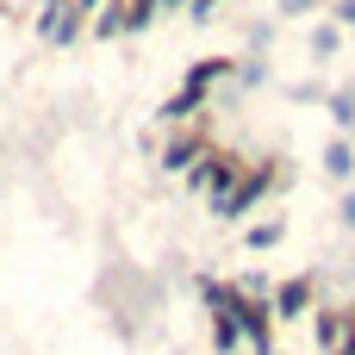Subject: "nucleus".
I'll return each mask as SVG.
<instances>
[{
  "mask_svg": "<svg viewBox=\"0 0 355 355\" xmlns=\"http://www.w3.org/2000/svg\"><path fill=\"white\" fill-rule=\"evenodd\" d=\"M225 75H237V62H225V56L193 62V69H187V81H181V94L162 106V119H168V125H187V119H193V106H200V100H206V94L225 81Z\"/></svg>",
  "mask_w": 355,
  "mask_h": 355,
  "instance_id": "f257e3e1",
  "label": "nucleus"
},
{
  "mask_svg": "<svg viewBox=\"0 0 355 355\" xmlns=\"http://www.w3.org/2000/svg\"><path fill=\"white\" fill-rule=\"evenodd\" d=\"M268 181H275V168H268V162H262V168H250V175H237V181L212 200V212H218V218H243V212L268 193Z\"/></svg>",
  "mask_w": 355,
  "mask_h": 355,
  "instance_id": "f03ea898",
  "label": "nucleus"
},
{
  "mask_svg": "<svg viewBox=\"0 0 355 355\" xmlns=\"http://www.w3.org/2000/svg\"><path fill=\"white\" fill-rule=\"evenodd\" d=\"M312 337H318V349H324V355H349L355 349L349 306H343V312H318V318H312Z\"/></svg>",
  "mask_w": 355,
  "mask_h": 355,
  "instance_id": "7ed1b4c3",
  "label": "nucleus"
},
{
  "mask_svg": "<svg viewBox=\"0 0 355 355\" xmlns=\"http://www.w3.org/2000/svg\"><path fill=\"white\" fill-rule=\"evenodd\" d=\"M37 31H44L50 44H69V37L81 31V6H75V0H44V12H37Z\"/></svg>",
  "mask_w": 355,
  "mask_h": 355,
  "instance_id": "20e7f679",
  "label": "nucleus"
},
{
  "mask_svg": "<svg viewBox=\"0 0 355 355\" xmlns=\"http://www.w3.org/2000/svg\"><path fill=\"white\" fill-rule=\"evenodd\" d=\"M268 306H275V318H306V312H312V275H293V281H281Z\"/></svg>",
  "mask_w": 355,
  "mask_h": 355,
  "instance_id": "39448f33",
  "label": "nucleus"
},
{
  "mask_svg": "<svg viewBox=\"0 0 355 355\" xmlns=\"http://www.w3.org/2000/svg\"><path fill=\"white\" fill-rule=\"evenodd\" d=\"M231 181H237V162H225V156H206V162L193 168V187H206L212 200H218V193H225Z\"/></svg>",
  "mask_w": 355,
  "mask_h": 355,
  "instance_id": "423d86ee",
  "label": "nucleus"
},
{
  "mask_svg": "<svg viewBox=\"0 0 355 355\" xmlns=\"http://www.w3.org/2000/svg\"><path fill=\"white\" fill-rule=\"evenodd\" d=\"M200 162H206V144H200V137H175V144L162 150V168H181V175H193Z\"/></svg>",
  "mask_w": 355,
  "mask_h": 355,
  "instance_id": "0eeeda50",
  "label": "nucleus"
},
{
  "mask_svg": "<svg viewBox=\"0 0 355 355\" xmlns=\"http://www.w3.org/2000/svg\"><path fill=\"white\" fill-rule=\"evenodd\" d=\"M324 175L331 181H355V144L349 137H331L324 144Z\"/></svg>",
  "mask_w": 355,
  "mask_h": 355,
  "instance_id": "6e6552de",
  "label": "nucleus"
},
{
  "mask_svg": "<svg viewBox=\"0 0 355 355\" xmlns=\"http://www.w3.org/2000/svg\"><path fill=\"white\" fill-rule=\"evenodd\" d=\"M324 112H331V125H337V137H349V131H355V94H349V87H337V94H324Z\"/></svg>",
  "mask_w": 355,
  "mask_h": 355,
  "instance_id": "1a4fd4ad",
  "label": "nucleus"
},
{
  "mask_svg": "<svg viewBox=\"0 0 355 355\" xmlns=\"http://www.w3.org/2000/svg\"><path fill=\"white\" fill-rule=\"evenodd\" d=\"M337 50H343V25H337V19H324V25H312V56H318V62H331Z\"/></svg>",
  "mask_w": 355,
  "mask_h": 355,
  "instance_id": "9d476101",
  "label": "nucleus"
},
{
  "mask_svg": "<svg viewBox=\"0 0 355 355\" xmlns=\"http://www.w3.org/2000/svg\"><path fill=\"white\" fill-rule=\"evenodd\" d=\"M243 243H250V250H275V243H281V218H262V225H250V231H243Z\"/></svg>",
  "mask_w": 355,
  "mask_h": 355,
  "instance_id": "9b49d317",
  "label": "nucleus"
},
{
  "mask_svg": "<svg viewBox=\"0 0 355 355\" xmlns=\"http://www.w3.org/2000/svg\"><path fill=\"white\" fill-rule=\"evenodd\" d=\"M262 81H268V69H262L256 56H250V62H237V87H262Z\"/></svg>",
  "mask_w": 355,
  "mask_h": 355,
  "instance_id": "f8f14e48",
  "label": "nucleus"
},
{
  "mask_svg": "<svg viewBox=\"0 0 355 355\" xmlns=\"http://www.w3.org/2000/svg\"><path fill=\"white\" fill-rule=\"evenodd\" d=\"M287 100H300V106H312V100H324V87H318V81H293V87H287Z\"/></svg>",
  "mask_w": 355,
  "mask_h": 355,
  "instance_id": "ddd939ff",
  "label": "nucleus"
},
{
  "mask_svg": "<svg viewBox=\"0 0 355 355\" xmlns=\"http://www.w3.org/2000/svg\"><path fill=\"white\" fill-rule=\"evenodd\" d=\"M275 12H287V19H300V12H318V0H275Z\"/></svg>",
  "mask_w": 355,
  "mask_h": 355,
  "instance_id": "4468645a",
  "label": "nucleus"
},
{
  "mask_svg": "<svg viewBox=\"0 0 355 355\" xmlns=\"http://www.w3.org/2000/svg\"><path fill=\"white\" fill-rule=\"evenodd\" d=\"M331 12H337V25H343V31H355V0H337Z\"/></svg>",
  "mask_w": 355,
  "mask_h": 355,
  "instance_id": "2eb2a0df",
  "label": "nucleus"
},
{
  "mask_svg": "<svg viewBox=\"0 0 355 355\" xmlns=\"http://www.w3.org/2000/svg\"><path fill=\"white\" fill-rule=\"evenodd\" d=\"M337 212H343V225H349V231H355V187H349V193H343V206H337Z\"/></svg>",
  "mask_w": 355,
  "mask_h": 355,
  "instance_id": "dca6fc26",
  "label": "nucleus"
},
{
  "mask_svg": "<svg viewBox=\"0 0 355 355\" xmlns=\"http://www.w3.org/2000/svg\"><path fill=\"white\" fill-rule=\"evenodd\" d=\"M156 6H175V12H187V6H193V0H156Z\"/></svg>",
  "mask_w": 355,
  "mask_h": 355,
  "instance_id": "f3484780",
  "label": "nucleus"
}]
</instances>
